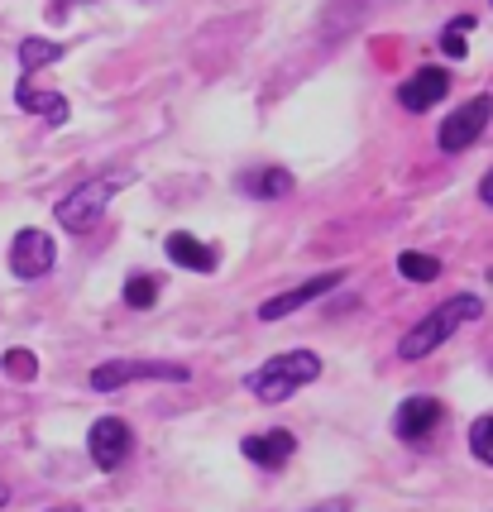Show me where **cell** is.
Returning <instances> with one entry per match:
<instances>
[{
  "mask_svg": "<svg viewBox=\"0 0 493 512\" xmlns=\"http://www.w3.org/2000/svg\"><path fill=\"white\" fill-rule=\"evenodd\" d=\"M479 316H484V302H479L474 292H455V297H446L436 312H426L422 321L398 340V359H426L431 350H441L460 326H470Z\"/></svg>",
  "mask_w": 493,
  "mask_h": 512,
  "instance_id": "cell-1",
  "label": "cell"
},
{
  "mask_svg": "<svg viewBox=\"0 0 493 512\" xmlns=\"http://www.w3.org/2000/svg\"><path fill=\"white\" fill-rule=\"evenodd\" d=\"M316 379H321V359H316L312 350H283V355H273L269 364H259L245 379V388L259 402H288L297 388H307V383H316Z\"/></svg>",
  "mask_w": 493,
  "mask_h": 512,
  "instance_id": "cell-2",
  "label": "cell"
},
{
  "mask_svg": "<svg viewBox=\"0 0 493 512\" xmlns=\"http://www.w3.org/2000/svg\"><path fill=\"white\" fill-rule=\"evenodd\" d=\"M125 187V173H101V178H87L82 187H72L68 197L58 201V225L72 230V235H87L91 225L101 221V211L111 206V197Z\"/></svg>",
  "mask_w": 493,
  "mask_h": 512,
  "instance_id": "cell-3",
  "label": "cell"
},
{
  "mask_svg": "<svg viewBox=\"0 0 493 512\" xmlns=\"http://www.w3.org/2000/svg\"><path fill=\"white\" fill-rule=\"evenodd\" d=\"M139 379H168V383H187L192 369L187 364H163V359H106L91 369V388L96 393H115L125 383H139Z\"/></svg>",
  "mask_w": 493,
  "mask_h": 512,
  "instance_id": "cell-4",
  "label": "cell"
},
{
  "mask_svg": "<svg viewBox=\"0 0 493 512\" xmlns=\"http://www.w3.org/2000/svg\"><path fill=\"white\" fill-rule=\"evenodd\" d=\"M493 120V96L484 91V96H470L460 111H450L446 120H441V130H436V144H441V154H465L479 134L489 130Z\"/></svg>",
  "mask_w": 493,
  "mask_h": 512,
  "instance_id": "cell-5",
  "label": "cell"
},
{
  "mask_svg": "<svg viewBox=\"0 0 493 512\" xmlns=\"http://www.w3.org/2000/svg\"><path fill=\"white\" fill-rule=\"evenodd\" d=\"M130 450H135V431H130V422H120V417H96L87 431V455L96 469H120L125 460H130Z\"/></svg>",
  "mask_w": 493,
  "mask_h": 512,
  "instance_id": "cell-6",
  "label": "cell"
},
{
  "mask_svg": "<svg viewBox=\"0 0 493 512\" xmlns=\"http://www.w3.org/2000/svg\"><path fill=\"white\" fill-rule=\"evenodd\" d=\"M53 259H58V245H53L48 230H20V235L10 240V273L24 278V283L44 278L48 268H53Z\"/></svg>",
  "mask_w": 493,
  "mask_h": 512,
  "instance_id": "cell-7",
  "label": "cell"
},
{
  "mask_svg": "<svg viewBox=\"0 0 493 512\" xmlns=\"http://www.w3.org/2000/svg\"><path fill=\"white\" fill-rule=\"evenodd\" d=\"M340 283H345V273H340V268H326V273H316V278H307V283H297V288L278 292V297H269V302H259V321H283V316L302 312L307 302L326 297V292L340 288Z\"/></svg>",
  "mask_w": 493,
  "mask_h": 512,
  "instance_id": "cell-8",
  "label": "cell"
},
{
  "mask_svg": "<svg viewBox=\"0 0 493 512\" xmlns=\"http://www.w3.org/2000/svg\"><path fill=\"white\" fill-rule=\"evenodd\" d=\"M441 417H446V407L436 398H407V402H398V412H393V436L398 441H407V446H422L426 436L441 426Z\"/></svg>",
  "mask_w": 493,
  "mask_h": 512,
  "instance_id": "cell-9",
  "label": "cell"
},
{
  "mask_svg": "<svg viewBox=\"0 0 493 512\" xmlns=\"http://www.w3.org/2000/svg\"><path fill=\"white\" fill-rule=\"evenodd\" d=\"M441 96H450V72L446 67H417L403 87H398V106L412 111V115H422V111H431Z\"/></svg>",
  "mask_w": 493,
  "mask_h": 512,
  "instance_id": "cell-10",
  "label": "cell"
},
{
  "mask_svg": "<svg viewBox=\"0 0 493 512\" xmlns=\"http://www.w3.org/2000/svg\"><path fill=\"white\" fill-rule=\"evenodd\" d=\"M245 450V460H254L259 469H283L292 460V450H297V436L283 431V426H273V431H259V436H245L240 441Z\"/></svg>",
  "mask_w": 493,
  "mask_h": 512,
  "instance_id": "cell-11",
  "label": "cell"
},
{
  "mask_svg": "<svg viewBox=\"0 0 493 512\" xmlns=\"http://www.w3.org/2000/svg\"><path fill=\"white\" fill-rule=\"evenodd\" d=\"M163 249H168V259L178 268H192V273H216V249L211 245H202L197 235H187V230H173L168 240H163Z\"/></svg>",
  "mask_w": 493,
  "mask_h": 512,
  "instance_id": "cell-12",
  "label": "cell"
},
{
  "mask_svg": "<svg viewBox=\"0 0 493 512\" xmlns=\"http://www.w3.org/2000/svg\"><path fill=\"white\" fill-rule=\"evenodd\" d=\"M240 192L259 201H278L292 192V173L288 168H249L245 178H240Z\"/></svg>",
  "mask_w": 493,
  "mask_h": 512,
  "instance_id": "cell-13",
  "label": "cell"
},
{
  "mask_svg": "<svg viewBox=\"0 0 493 512\" xmlns=\"http://www.w3.org/2000/svg\"><path fill=\"white\" fill-rule=\"evenodd\" d=\"M398 273H403L407 283H436L441 278V259L436 254H398Z\"/></svg>",
  "mask_w": 493,
  "mask_h": 512,
  "instance_id": "cell-14",
  "label": "cell"
},
{
  "mask_svg": "<svg viewBox=\"0 0 493 512\" xmlns=\"http://www.w3.org/2000/svg\"><path fill=\"white\" fill-rule=\"evenodd\" d=\"M58 58H63V44H53V39H24L20 44L24 77H29V72H39V67H48V63H58Z\"/></svg>",
  "mask_w": 493,
  "mask_h": 512,
  "instance_id": "cell-15",
  "label": "cell"
},
{
  "mask_svg": "<svg viewBox=\"0 0 493 512\" xmlns=\"http://www.w3.org/2000/svg\"><path fill=\"white\" fill-rule=\"evenodd\" d=\"M154 302H158V278L130 273V283H125V307H130V312H149Z\"/></svg>",
  "mask_w": 493,
  "mask_h": 512,
  "instance_id": "cell-16",
  "label": "cell"
},
{
  "mask_svg": "<svg viewBox=\"0 0 493 512\" xmlns=\"http://www.w3.org/2000/svg\"><path fill=\"white\" fill-rule=\"evenodd\" d=\"M474 29V15H455V20L441 29V48H446V58H465V39H470Z\"/></svg>",
  "mask_w": 493,
  "mask_h": 512,
  "instance_id": "cell-17",
  "label": "cell"
},
{
  "mask_svg": "<svg viewBox=\"0 0 493 512\" xmlns=\"http://www.w3.org/2000/svg\"><path fill=\"white\" fill-rule=\"evenodd\" d=\"M470 450H474V460L493 465V412H489V417H479V422L470 426Z\"/></svg>",
  "mask_w": 493,
  "mask_h": 512,
  "instance_id": "cell-18",
  "label": "cell"
},
{
  "mask_svg": "<svg viewBox=\"0 0 493 512\" xmlns=\"http://www.w3.org/2000/svg\"><path fill=\"white\" fill-rule=\"evenodd\" d=\"M0 364H5V374H10V379H20V383H29L34 374H39V359H34V350H5V359H0Z\"/></svg>",
  "mask_w": 493,
  "mask_h": 512,
  "instance_id": "cell-19",
  "label": "cell"
},
{
  "mask_svg": "<svg viewBox=\"0 0 493 512\" xmlns=\"http://www.w3.org/2000/svg\"><path fill=\"white\" fill-rule=\"evenodd\" d=\"M479 197H484V206H493V168L484 173V182H479Z\"/></svg>",
  "mask_w": 493,
  "mask_h": 512,
  "instance_id": "cell-20",
  "label": "cell"
},
{
  "mask_svg": "<svg viewBox=\"0 0 493 512\" xmlns=\"http://www.w3.org/2000/svg\"><path fill=\"white\" fill-rule=\"evenodd\" d=\"M345 508H350L345 498H331V503H321V508H312V512H345Z\"/></svg>",
  "mask_w": 493,
  "mask_h": 512,
  "instance_id": "cell-21",
  "label": "cell"
},
{
  "mask_svg": "<svg viewBox=\"0 0 493 512\" xmlns=\"http://www.w3.org/2000/svg\"><path fill=\"white\" fill-rule=\"evenodd\" d=\"M5 503H10V489H5V484H0V508H5Z\"/></svg>",
  "mask_w": 493,
  "mask_h": 512,
  "instance_id": "cell-22",
  "label": "cell"
},
{
  "mask_svg": "<svg viewBox=\"0 0 493 512\" xmlns=\"http://www.w3.org/2000/svg\"><path fill=\"white\" fill-rule=\"evenodd\" d=\"M53 512H72V508H53Z\"/></svg>",
  "mask_w": 493,
  "mask_h": 512,
  "instance_id": "cell-23",
  "label": "cell"
}]
</instances>
